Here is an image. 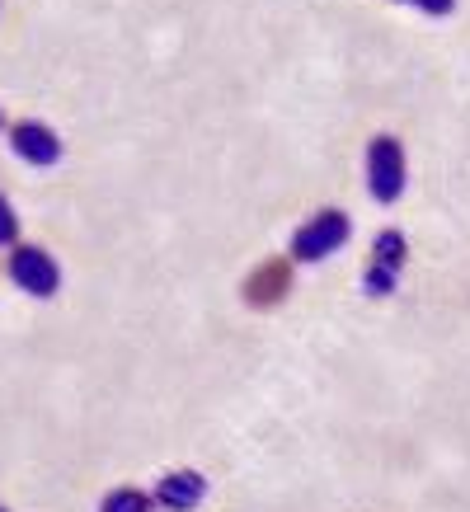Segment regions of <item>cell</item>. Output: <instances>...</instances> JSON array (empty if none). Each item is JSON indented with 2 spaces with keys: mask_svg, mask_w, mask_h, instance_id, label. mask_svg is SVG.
Segmentation results:
<instances>
[{
  "mask_svg": "<svg viewBox=\"0 0 470 512\" xmlns=\"http://www.w3.org/2000/svg\"><path fill=\"white\" fill-rule=\"evenodd\" d=\"M348 235H353L348 212L325 207V212H315L311 221L297 226V235H292V259H297V264H325V259H334V254L348 245Z\"/></svg>",
  "mask_w": 470,
  "mask_h": 512,
  "instance_id": "obj_2",
  "label": "cell"
},
{
  "mask_svg": "<svg viewBox=\"0 0 470 512\" xmlns=\"http://www.w3.org/2000/svg\"><path fill=\"white\" fill-rule=\"evenodd\" d=\"M0 512H10V508H5V503H0Z\"/></svg>",
  "mask_w": 470,
  "mask_h": 512,
  "instance_id": "obj_12",
  "label": "cell"
},
{
  "mask_svg": "<svg viewBox=\"0 0 470 512\" xmlns=\"http://www.w3.org/2000/svg\"><path fill=\"white\" fill-rule=\"evenodd\" d=\"M414 10H419L423 19H447L456 10V0H414Z\"/></svg>",
  "mask_w": 470,
  "mask_h": 512,
  "instance_id": "obj_9",
  "label": "cell"
},
{
  "mask_svg": "<svg viewBox=\"0 0 470 512\" xmlns=\"http://www.w3.org/2000/svg\"><path fill=\"white\" fill-rule=\"evenodd\" d=\"M99 512H156V494H146L137 484H123V489H109Z\"/></svg>",
  "mask_w": 470,
  "mask_h": 512,
  "instance_id": "obj_7",
  "label": "cell"
},
{
  "mask_svg": "<svg viewBox=\"0 0 470 512\" xmlns=\"http://www.w3.org/2000/svg\"><path fill=\"white\" fill-rule=\"evenodd\" d=\"M0 245H19V217L5 193H0Z\"/></svg>",
  "mask_w": 470,
  "mask_h": 512,
  "instance_id": "obj_8",
  "label": "cell"
},
{
  "mask_svg": "<svg viewBox=\"0 0 470 512\" xmlns=\"http://www.w3.org/2000/svg\"><path fill=\"white\" fill-rule=\"evenodd\" d=\"M395 5H414V0H395Z\"/></svg>",
  "mask_w": 470,
  "mask_h": 512,
  "instance_id": "obj_10",
  "label": "cell"
},
{
  "mask_svg": "<svg viewBox=\"0 0 470 512\" xmlns=\"http://www.w3.org/2000/svg\"><path fill=\"white\" fill-rule=\"evenodd\" d=\"M0 127H5V113H0Z\"/></svg>",
  "mask_w": 470,
  "mask_h": 512,
  "instance_id": "obj_11",
  "label": "cell"
},
{
  "mask_svg": "<svg viewBox=\"0 0 470 512\" xmlns=\"http://www.w3.org/2000/svg\"><path fill=\"white\" fill-rule=\"evenodd\" d=\"M151 494H156L160 512H193V508H203L207 480L198 475V470H170V475H160L156 480Z\"/></svg>",
  "mask_w": 470,
  "mask_h": 512,
  "instance_id": "obj_6",
  "label": "cell"
},
{
  "mask_svg": "<svg viewBox=\"0 0 470 512\" xmlns=\"http://www.w3.org/2000/svg\"><path fill=\"white\" fill-rule=\"evenodd\" d=\"M10 146H15L19 160H29L33 170H52V165L62 160V137L47 123H33V118L10 127Z\"/></svg>",
  "mask_w": 470,
  "mask_h": 512,
  "instance_id": "obj_5",
  "label": "cell"
},
{
  "mask_svg": "<svg viewBox=\"0 0 470 512\" xmlns=\"http://www.w3.org/2000/svg\"><path fill=\"white\" fill-rule=\"evenodd\" d=\"M405 184H409V165H405L400 137L376 132V137L367 141V193H372L381 207H391V202H400Z\"/></svg>",
  "mask_w": 470,
  "mask_h": 512,
  "instance_id": "obj_1",
  "label": "cell"
},
{
  "mask_svg": "<svg viewBox=\"0 0 470 512\" xmlns=\"http://www.w3.org/2000/svg\"><path fill=\"white\" fill-rule=\"evenodd\" d=\"M10 282L29 296H57V287H62V268H57V259H52L47 249L15 245L10 249Z\"/></svg>",
  "mask_w": 470,
  "mask_h": 512,
  "instance_id": "obj_4",
  "label": "cell"
},
{
  "mask_svg": "<svg viewBox=\"0 0 470 512\" xmlns=\"http://www.w3.org/2000/svg\"><path fill=\"white\" fill-rule=\"evenodd\" d=\"M405 259H409V240L405 231H395V226H386V231L372 240V259H367V268H362V292L367 296H391L395 287H400V273H405Z\"/></svg>",
  "mask_w": 470,
  "mask_h": 512,
  "instance_id": "obj_3",
  "label": "cell"
}]
</instances>
